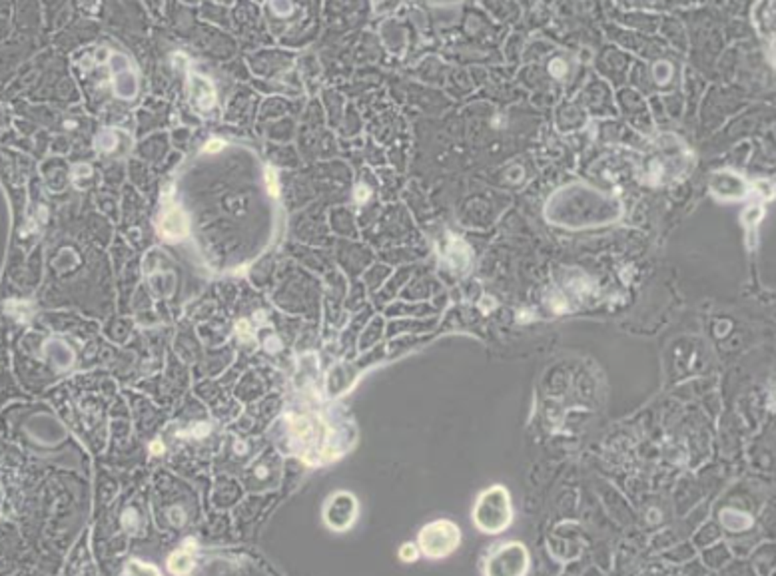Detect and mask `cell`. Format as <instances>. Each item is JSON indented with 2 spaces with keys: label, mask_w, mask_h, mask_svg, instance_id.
I'll return each instance as SVG.
<instances>
[{
  "label": "cell",
  "mask_w": 776,
  "mask_h": 576,
  "mask_svg": "<svg viewBox=\"0 0 776 576\" xmlns=\"http://www.w3.org/2000/svg\"><path fill=\"white\" fill-rule=\"evenodd\" d=\"M511 495L505 486L493 484L477 497L475 507H473V523L481 532L497 534V532L507 529L511 525Z\"/></svg>",
  "instance_id": "cell-1"
},
{
  "label": "cell",
  "mask_w": 776,
  "mask_h": 576,
  "mask_svg": "<svg viewBox=\"0 0 776 576\" xmlns=\"http://www.w3.org/2000/svg\"><path fill=\"white\" fill-rule=\"evenodd\" d=\"M459 543H461L459 527L447 518H439V520L425 525L418 536L421 554H425L427 559H435V561L449 557L451 552L457 550Z\"/></svg>",
  "instance_id": "cell-2"
},
{
  "label": "cell",
  "mask_w": 776,
  "mask_h": 576,
  "mask_svg": "<svg viewBox=\"0 0 776 576\" xmlns=\"http://www.w3.org/2000/svg\"><path fill=\"white\" fill-rule=\"evenodd\" d=\"M529 570V552L527 548L519 543H507L499 546L487 559L485 573L487 575H509L521 576Z\"/></svg>",
  "instance_id": "cell-3"
},
{
  "label": "cell",
  "mask_w": 776,
  "mask_h": 576,
  "mask_svg": "<svg viewBox=\"0 0 776 576\" xmlns=\"http://www.w3.org/2000/svg\"><path fill=\"white\" fill-rule=\"evenodd\" d=\"M357 514H359L357 498L347 491H338L327 498L326 507H324V523L327 525V529L343 532L354 527Z\"/></svg>",
  "instance_id": "cell-4"
},
{
  "label": "cell",
  "mask_w": 776,
  "mask_h": 576,
  "mask_svg": "<svg viewBox=\"0 0 776 576\" xmlns=\"http://www.w3.org/2000/svg\"><path fill=\"white\" fill-rule=\"evenodd\" d=\"M160 234L168 239H180L188 234V218L186 214L178 207L168 210L162 219H160Z\"/></svg>",
  "instance_id": "cell-5"
},
{
  "label": "cell",
  "mask_w": 776,
  "mask_h": 576,
  "mask_svg": "<svg viewBox=\"0 0 776 576\" xmlns=\"http://www.w3.org/2000/svg\"><path fill=\"white\" fill-rule=\"evenodd\" d=\"M168 568L174 575H188L194 568V559L188 550H176L168 561Z\"/></svg>",
  "instance_id": "cell-6"
},
{
  "label": "cell",
  "mask_w": 776,
  "mask_h": 576,
  "mask_svg": "<svg viewBox=\"0 0 776 576\" xmlns=\"http://www.w3.org/2000/svg\"><path fill=\"white\" fill-rule=\"evenodd\" d=\"M421 550L420 546L413 545V543H405L402 548H399V559L404 562H415L418 559H420Z\"/></svg>",
  "instance_id": "cell-7"
},
{
  "label": "cell",
  "mask_w": 776,
  "mask_h": 576,
  "mask_svg": "<svg viewBox=\"0 0 776 576\" xmlns=\"http://www.w3.org/2000/svg\"><path fill=\"white\" fill-rule=\"evenodd\" d=\"M152 573V575H160V570L158 568H154V566H142V564H138V562H134V564H130V566H126V573Z\"/></svg>",
  "instance_id": "cell-8"
},
{
  "label": "cell",
  "mask_w": 776,
  "mask_h": 576,
  "mask_svg": "<svg viewBox=\"0 0 776 576\" xmlns=\"http://www.w3.org/2000/svg\"><path fill=\"white\" fill-rule=\"evenodd\" d=\"M267 187H270V194H272V196H278L280 186H278V182H276L274 170H267Z\"/></svg>",
  "instance_id": "cell-9"
},
{
  "label": "cell",
  "mask_w": 776,
  "mask_h": 576,
  "mask_svg": "<svg viewBox=\"0 0 776 576\" xmlns=\"http://www.w3.org/2000/svg\"><path fill=\"white\" fill-rule=\"evenodd\" d=\"M222 146H224V144H222V142H220V140H216V142H208V146H206V152H216V150H220Z\"/></svg>",
  "instance_id": "cell-10"
}]
</instances>
